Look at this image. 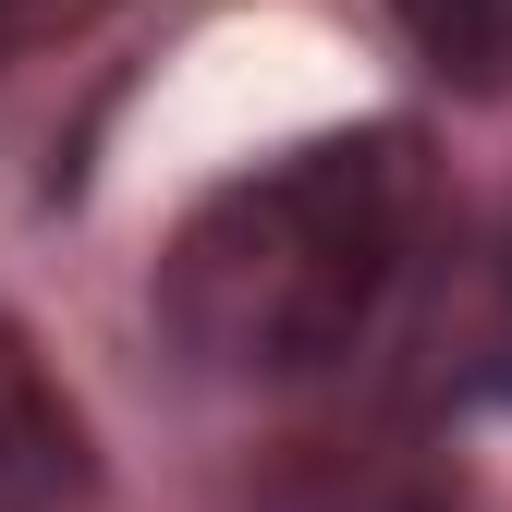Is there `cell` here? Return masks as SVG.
I'll return each instance as SVG.
<instances>
[{"label":"cell","instance_id":"1","mask_svg":"<svg viewBox=\"0 0 512 512\" xmlns=\"http://www.w3.org/2000/svg\"><path fill=\"white\" fill-rule=\"evenodd\" d=\"M427 232L415 135H317L171 232L159 256V330L208 378H305L378 330L403 256Z\"/></svg>","mask_w":512,"mask_h":512},{"label":"cell","instance_id":"4","mask_svg":"<svg viewBox=\"0 0 512 512\" xmlns=\"http://www.w3.org/2000/svg\"><path fill=\"white\" fill-rule=\"evenodd\" d=\"M13 37H25V0H0V49H13Z\"/></svg>","mask_w":512,"mask_h":512},{"label":"cell","instance_id":"2","mask_svg":"<svg viewBox=\"0 0 512 512\" xmlns=\"http://www.w3.org/2000/svg\"><path fill=\"white\" fill-rule=\"evenodd\" d=\"M74 488V415L49 403V378L0 342V512H49Z\"/></svg>","mask_w":512,"mask_h":512},{"label":"cell","instance_id":"3","mask_svg":"<svg viewBox=\"0 0 512 512\" xmlns=\"http://www.w3.org/2000/svg\"><path fill=\"white\" fill-rule=\"evenodd\" d=\"M403 13H415V37L439 61H476V74L512 61V0H403Z\"/></svg>","mask_w":512,"mask_h":512}]
</instances>
